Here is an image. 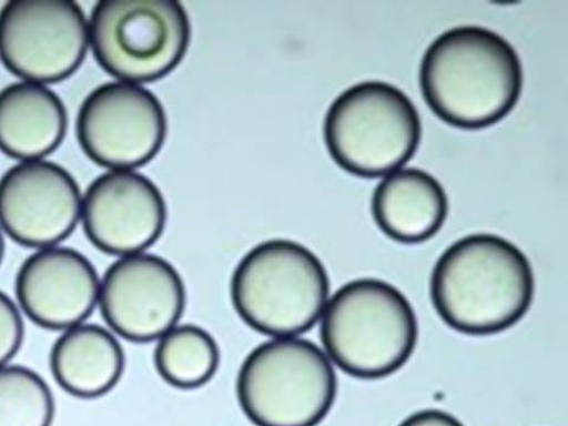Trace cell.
<instances>
[{
	"label": "cell",
	"mask_w": 568,
	"mask_h": 426,
	"mask_svg": "<svg viewBox=\"0 0 568 426\" xmlns=\"http://www.w3.org/2000/svg\"><path fill=\"white\" fill-rule=\"evenodd\" d=\"M424 100L452 126L479 130L517 105L524 69L501 34L477 26L444 31L426 48L419 69Z\"/></svg>",
	"instance_id": "6da1fadb"
},
{
	"label": "cell",
	"mask_w": 568,
	"mask_h": 426,
	"mask_svg": "<svg viewBox=\"0 0 568 426\" xmlns=\"http://www.w3.org/2000/svg\"><path fill=\"white\" fill-rule=\"evenodd\" d=\"M536 294L531 264L510 241L493 234L458 240L435 264L434 307L450 328L491 335L517 325Z\"/></svg>",
	"instance_id": "7a4b0ae2"
},
{
	"label": "cell",
	"mask_w": 568,
	"mask_h": 426,
	"mask_svg": "<svg viewBox=\"0 0 568 426\" xmlns=\"http://www.w3.org/2000/svg\"><path fill=\"white\" fill-rule=\"evenodd\" d=\"M325 353L348 376L377 381L394 375L418 342L410 301L393 284L359 278L345 284L327 302L322 318Z\"/></svg>",
	"instance_id": "3957f363"
},
{
	"label": "cell",
	"mask_w": 568,
	"mask_h": 426,
	"mask_svg": "<svg viewBox=\"0 0 568 426\" xmlns=\"http://www.w3.org/2000/svg\"><path fill=\"white\" fill-rule=\"evenodd\" d=\"M231 300L244 324L271 337L298 336L322 318L329 300L325 265L308 247L270 240L237 264Z\"/></svg>",
	"instance_id": "277c9868"
},
{
	"label": "cell",
	"mask_w": 568,
	"mask_h": 426,
	"mask_svg": "<svg viewBox=\"0 0 568 426\" xmlns=\"http://www.w3.org/2000/svg\"><path fill=\"white\" fill-rule=\"evenodd\" d=\"M236 393L256 426H317L335 403L337 378L327 354L314 343L273 337L247 354Z\"/></svg>",
	"instance_id": "5b68a950"
},
{
	"label": "cell",
	"mask_w": 568,
	"mask_h": 426,
	"mask_svg": "<svg viewBox=\"0 0 568 426\" xmlns=\"http://www.w3.org/2000/svg\"><path fill=\"white\" fill-rule=\"evenodd\" d=\"M324 136L337 165L354 175L377 178L398 170L415 155L422 120L415 103L398 87L364 81L332 102Z\"/></svg>",
	"instance_id": "8992f818"
},
{
	"label": "cell",
	"mask_w": 568,
	"mask_h": 426,
	"mask_svg": "<svg viewBox=\"0 0 568 426\" xmlns=\"http://www.w3.org/2000/svg\"><path fill=\"white\" fill-rule=\"evenodd\" d=\"M88 27L102 69L134 84L169 75L191 41L190 18L175 0H101Z\"/></svg>",
	"instance_id": "52a82bcc"
},
{
	"label": "cell",
	"mask_w": 568,
	"mask_h": 426,
	"mask_svg": "<svg viewBox=\"0 0 568 426\" xmlns=\"http://www.w3.org/2000/svg\"><path fill=\"white\" fill-rule=\"evenodd\" d=\"M88 48L85 14L71 0H11L0 9V60L22 81H64Z\"/></svg>",
	"instance_id": "ba28073f"
},
{
	"label": "cell",
	"mask_w": 568,
	"mask_h": 426,
	"mask_svg": "<svg viewBox=\"0 0 568 426\" xmlns=\"http://www.w3.org/2000/svg\"><path fill=\"white\" fill-rule=\"evenodd\" d=\"M80 146L102 168L144 166L162 150L168 118L162 102L145 87L106 82L81 104L77 121Z\"/></svg>",
	"instance_id": "9c48e42d"
},
{
	"label": "cell",
	"mask_w": 568,
	"mask_h": 426,
	"mask_svg": "<svg viewBox=\"0 0 568 426\" xmlns=\"http://www.w3.org/2000/svg\"><path fill=\"white\" fill-rule=\"evenodd\" d=\"M98 306L115 335L136 344L158 342L183 317L185 283L163 257H120L100 281Z\"/></svg>",
	"instance_id": "30bf717a"
},
{
	"label": "cell",
	"mask_w": 568,
	"mask_h": 426,
	"mask_svg": "<svg viewBox=\"0 0 568 426\" xmlns=\"http://www.w3.org/2000/svg\"><path fill=\"white\" fill-rule=\"evenodd\" d=\"M75 178L47 160L20 162L0 178V229L32 248L58 246L81 221Z\"/></svg>",
	"instance_id": "8fae6325"
},
{
	"label": "cell",
	"mask_w": 568,
	"mask_h": 426,
	"mask_svg": "<svg viewBox=\"0 0 568 426\" xmlns=\"http://www.w3.org/2000/svg\"><path fill=\"white\" fill-rule=\"evenodd\" d=\"M84 234L104 254H141L162 237L168 206L144 174L114 170L97 178L82 197Z\"/></svg>",
	"instance_id": "7c38bea8"
},
{
	"label": "cell",
	"mask_w": 568,
	"mask_h": 426,
	"mask_svg": "<svg viewBox=\"0 0 568 426\" xmlns=\"http://www.w3.org/2000/svg\"><path fill=\"white\" fill-rule=\"evenodd\" d=\"M100 281L93 263L74 248H40L18 271L17 304L34 325L63 332L93 314Z\"/></svg>",
	"instance_id": "4fadbf2b"
},
{
	"label": "cell",
	"mask_w": 568,
	"mask_h": 426,
	"mask_svg": "<svg viewBox=\"0 0 568 426\" xmlns=\"http://www.w3.org/2000/svg\"><path fill=\"white\" fill-rule=\"evenodd\" d=\"M371 206L383 233L404 244L434 237L449 212L446 190L433 174L415 168L384 178L373 192Z\"/></svg>",
	"instance_id": "5bb4252c"
},
{
	"label": "cell",
	"mask_w": 568,
	"mask_h": 426,
	"mask_svg": "<svg viewBox=\"0 0 568 426\" xmlns=\"http://www.w3.org/2000/svg\"><path fill=\"white\" fill-rule=\"evenodd\" d=\"M67 129L64 103L49 87L21 81L0 92V150L7 155L43 160L60 148Z\"/></svg>",
	"instance_id": "9a60e30c"
},
{
	"label": "cell",
	"mask_w": 568,
	"mask_h": 426,
	"mask_svg": "<svg viewBox=\"0 0 568 426\" xmlns=\"http://www.w3.org/2000/svg\"><path fill=\"white\" fill-rule=\"evenodd\" d=\"M126 365L116 335L99 325L81 324L61 332L50 352L53 378L70 396L97 399L119 384Z\"/></svg>",
	"instance_id": "2e32d148"
},
{
	"label": "cell",
	"mask_w": 568,
	"mask_h": 426,
	"mask_svg": "<svg viewBox=\"0 0 568 426\" xmlns=\"http://www.w3.org/2000/svg\"><path fill=\"white\" fill-rule=\"evenodd\" d=\"M221 352L215 337L195 325H176L158 341L154 365L159 376L180 389H195L215 377Z\"/></svg>",
	"instance_id": "e0dca14e"
},
{
	"label": "cell",
	"mask_w": 568,
	"mask_h": 426,
	"mask_svg": "<svg viewBox=\"0 0 568 426\" xmlns=\"http://www.w3.org/2000/svg\"><path fill=\"white\" fill-rule=\"evenodd\" d=\"M55 412V399L38 372L0 367V426H51Z\"/></svg>",
	"instance_id": "ac0fdd59"
},
{
	"label": "cell",
	"mask_w": 568,
	"mask_h": 426,
	"mask_svg": "<svg viewBox=\"0 0 568 426\" xmlns=\"http://www.w3.org/2000/svg\"><path fill=\"white\" fill-rule=\"evenodd\" d=\"M24 339V323L20 307L0 291V367L10 364Z\"/></svg>",
	"instance_id": "d6986e66"
},
{
	"label": "cell",
	"mask_w": 568,
	"mask_h": 426,
	"mask_svg": "<svg viewBox=\"0 0 568 426\" xmlns=\"http://www.w3.org/2000/svg\"><path fill=\"white\" fill-rule=\"evenodd\" d=\"M398 426H465V424L446 412L428 408L408 416Z\"/></svg>",
	"instance_id": "ffe728a7"
},
{
	"label": "cell",
	"mask_w": 568,
	"mask_h": 426,
	"mask_svg": "<svg viewBox=\"0 0 568 426\" xmlns=\"http://www.w3.org/2000/svg\"><path fill=\"white\" fill-rule=\"evenodd\" d=\"M4 251H6L4 237L2 234V230H0V264H2V261L4 257Z\"/></svg>",
	"instance_id": "44dd1931"
}]
</instances>
